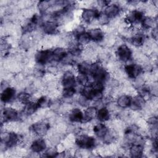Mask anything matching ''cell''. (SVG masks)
<instances>
[{
    "instance_id": "cell-6",
    "label": "cell",
    "mask_w": 158,
    "mask_h": 158,
    "mask_svg": "<svg viewBox=\"0 0 158 158\" xmlns=\"http://www.w3.org/2000/svg\"><path fill=\"white\" fill-rule=\"evenodd\" d=\"M101 12L95 7H85L81 10L80 17L82 22L86 24H90L97 20Z\"/></svg>"
},
{
    "instance_id": "cell-27",
    "label": "cell",
    "mask_w": 158,
    "mask_h": 158,
    "mask_svg": "<svg viewBox=\"0 0 158 158\" xmlns=\"http://www.w3.org/2000/svg\"><path fill=\"white\" fill-rule=\"evenodd\" d=\"M91 63L88 61H82L77 64V70L78 73H82L87 75H89Z\"/></svg>"
},
{
    "instance_id": "cell-29",
    "label": "cell",
    "mask_w": 158,
    "mask_h": 158,
    "mask_svg": "<svg viewBox=\"0 0 158 158\" xmlns=\"http://www.w3.org/2000/svg\"><path fill=\"white\" fill-rule=\"evenodd\" d=\"M77 93L76 87L69 88H63L61 92L62 98L64 99L73 101L72 99Z\"/></svg>"
},
{
    "instance_id": "cell-14",
    "label": "cell",
    "mask_w": 158,
    "mask_h": 158,
    "mask_svg": "<svg viewBox=\"0 0 158 158\" xmlns=\"http://www.w3.org/2000/svg\"><path fill=\"white\" fill-rule=\"evenodd\" d=\"M69 120L73 123H79L83 122V111L78 107H73L68 112Z\"/></svg>"
},
{
    "instance_id": "cell-16",
    "label": "cell",
    "mask_w": 158,
    "mask_h": 158,
    "mask_svg": "<svg viewBox=\"0 0 158 158\" xmlns=\"http://www.w3.org/2000/svg\"><path fill=\"white\" fill-rule=\"evenodd\" d=\"M144 151V144L139 143H133L128 147V153L131 157H141Z\"/></svg>"
},
{
    "instance_id": "cell-32",
    "label": "cell",
    "mask_w": 158,
    "mask_h": 158,
    "mask_svg": "<svg viewBox=\"0 0 158 158\" xmlns=\"http://www.w3.org/2000/svg\"><path fill=\"white\" fill-rule=\"evenodd\" d=\"M44 157H57L59 152L57 149V148H56L55 146H53L52 147H49L46 149V150L43 152Z\"/></svg>"
},
{
    "instance_id": "cell-8",
    "label": "cell",
    "mask_w": 158,
    "mask_h": 158,
    "mask_svg": "<svg viewBox=\"0 0 158 158\" xmlns=\"http://www.w3.org/2000/svg\"><path fill=\"white\" fill-rule=\"evenodd\" d=\"M143 10L138 9H133L130 10L125 15V21L127 25H136L141 24L143 19L144 17Z\"/></svg>"
},
{
    "instance_id": "cell-2",
    "label": "cell",
    "mask_w": 158,
    "mask_h": 158,
    "mask_svg": "<svg viewBox=\"0 0 158 158\" xmlns=\"http://www.w3.org/2000/svg\"><path fill=\"white\" fill-rule=\"evenodd\" d=\"M50 127L51 125L48 121L41 120L33 123L30 126V131L36 136L43 137L48 133Z\"/></svg>"
},
{
    "instance_id": "cell-33",
    "label": "cell",
    "mask_w": 158,
    "mask_h": 158,
    "mask_svg": "<svg viewBox=\"0 0 158 158\" xmlns=\"http://www.w3.org/2000/svg\"><path fill=\"white\" fill-rule=\"evenodd\" d=\"M76 80H77V84L81 86H85L90 83L89 80V76L87 75L78 73L77 75L76 76Z\"/></svg>"
},
{
    "instance_id": "cell-28",
    "label": "cell",
    "mask_w": 158,
    "mask_h": 158,
    "mask_svg": "<svg viewBox=\"0 0 158 158\" xmlns=\"http://www.w3.org/2000/svg\"><path fill=\"white\" fill-rule=\"evenodd\" d=\"M75 39L76 40L77 43L81 46L88 45L91 41V38H90L87 31H86L85 32L77 36Z\"/></svg>"
},
{
    "instance_id": "cell-7",
    "label": "cell",
    "mask_w": 158,
    "mask_h": 158,
    "mask_svg": "<svg viewBox=\"0 0 158 158\" xmlns=\"http://www.w3.org/2000/svg\"><path fill=\"white\" fill-rule=\"evenodd\" d=\"M124 73L130 79L135 80L143 72V67L138 63H128L124 65Z\"/></svg>"
},
{
    "instance_id": "cell-30",
    "label": "cell",
    "mask_w": 158,
    "mask_h": 158,
    "mask_svg": "<svg viewBox=\"0 0 158 158\" xmlns=\"http://www.w3.org/2000/svg\"><path fill=\"white\" fill-rule=\"evenodd\" d=\"M17 99L18 101H19L20 103L23 104H25L32 100V96L31 94L28 92V91H22L19 93L17 95Z\"/></svg>"
},
{
    "instance_id": "cell-34",
    "label": "cell",
    "mask_w": 158,
    "mask_h": 158,
    "mask_svg": "<svg viewBox=\"0 0 158 158\" xmlns=\"http://www.w3.org/2000/svg\"><path fill=\"white\" fill-rule=\"evenodd\" d=\"M91 101V100H89L88 98L84 96L83 95H82L80 93V94L78 96L77 99V102L79 106H80L81 107H85V108L90 106Z\"/></svg>"
},
{
    "instance_id": "cell-12",
    "label": "cell",
    "mask_w": 158,
    "mask_h": 158,
    "mask_svg": "<svg viewBox=\"0 0 158 158\" xmlns=\"http://www.w3.org/2000/svg\"><path fill=\"white\" fill-rule=\"evenodd\" d=\"M47 148L46 140L43 137H38L32 141L30 145V150L32 153H43Z\"/></svg>"
},
{
    "instance_id": "cell-31",
    "label": "cell",
    "mask_w": 158,
    "mask_h": 158,
    "mask_svg": "<svg viewBox=\"0 0 158 158\" xmlns=\"http://www.w3.org/2000/svg\"><path fill=\"white\" fill-rule=\"evenodd\" d=\"M51 100V98L48 96H41L36 101L39 109H44L46 107H49Z\"/></svg>"
},
{
    "instance_id": "cell-20",
    "label": "cell",
    "mask_w": 158,
    "mask_h": 158,
    "mask_svg": "<svg viewBox=\"0 0 158 158\" xmlns=\"http://www.w3.org/2000/svg\"><path fill=\"white\" fill-rule=\"evenodd\" d=\"M131 97L128 94H122L118 96L115 102L120 109L130 108L131 102Z\"/></svg>"
},
{
    "instance_id": "cell-3",
    "label": "cell",
    "mask_w": 158,
    "mask_h": 158,
    "mask_svg": "<svg viewBox=\"0 0 158 158\" xmlns=\"http://www.w3.org/2000/svg\"><path fill=\"white\" fill-rule=\"evenodd\" d=\"M20 119L19 110L13 107H4L1 112V123L16 122Z\"/></svg>"
},
{
    "instance_id": "cell-13",
    "label": "cell",
    "mask_w": 158,
    "mask_h": 158,
    "mask_svg": "<svg viewBox=\"0 0 158 158\" xmlns=\"http://www.w3.org/2000/svg\"><path fill=\"white\" fill-rule=\"evenodd\" d=\"M146 106V99L142 95L137 93L136 95L131 97V102L130 108L133 111H139L143 109Z\"/></svg>"
},
{
    "instance_id": "cell-9",
    "label": "cell",
    "mask_w": 158,
    "mask_h": 158,
    "mask_svg": "<svg viewBox=\"0 0 158 158\" xmlns=\"http://www.w3.org/2000/svg\"><path fill=\"white\" fill-rule=\"evenodd\" d=\"M60 85L63 88H69L76 87L77 83L76 76L72 70H65L61 77Z\"/></svg>"
},
{
    "instance_id": "cell-22",
    "label": "cell",
    "mask_w": 158,
    "mask_h": 158,
    "mask_svg": "<svg viewBox=\"0 0 158 158\" xmlns=\"http://www.w3.org/2000/svg\"><path fill=\"white\" fill-rule=\"evenodd\" d=\"M110 117L111 113L106 106L98 109L96 118L99 122H107L110 120Z\"/></svg>"
},
{
    "instance_id": "cell-35",
    "label": "cell",
    "mask_w": 158,
    "mask_h": 158,
    "mask_svg": "<svg viewBox=\"0 0 158 158\" xmlns=\"http://www.w3.org/2000/svg\"><path fill=\"white\" fill-rule=\"evenodd\" d=\"M151 35L152 36V38L154 40H157V27H154L152 28L151 31Z\"/></svg>"
},
{
    "instance_id": "cell-10",
    "label": "cell",
    "mask_w": 158,
    "mask_h": 158,
    "mask_svg": "<svg viewBox=\"0 0 158 158\" xmlns=\"http://www.w3.org/2000/svg\"><path fill=\"white\" fill-rule=\"evenodd\" d=\"M42 31L48 35H56L59 31V24L52 20H48L43 22L41 25Z\"/></svg>"
},
{
    "instance_id": "cell-4",
    "label": "cell",
    "mask_w": 158,
    "mask_h": 158,
    "mask_svg": "<svg viewBox=\"0 0 158 158\" xmlns=\"http://www.w3.org/2000/svg\"><path fill=\"white\" fill-rule=\"evenodd\" d=\"M115 54L119 61L127 63L131 59L133 52L128 45L126 44H121L118 45L115 49Z\"/></svg>"
},
{
    "instance_id": "cell-15",
    "label": "cell",
    "mask_w": 158,
    "mask_h": 158,
    "mask_svg": "<svg viewBox=\"0 0 158 158\" xmlns=\"http://www.w3.org/2000/svg\"><path fill=\"white\" fill-rule=\"evenodd\" d=\"M16 97V90L14 87L10 86L2 90L1 94V102L6 104L9 103L14 100Z\"/></svg>"
},
{
    "instance_id": "cell-21",
    "label": "cell",
    "mask_w": 158,
    "mask_h": 158,
    "mask_svg": "<svg viewBox=\"0 0 158 158\" xmlns=\"http://www.w3.org/2000/svg\"><path fill=\"white\" fill-rule=\"evenodd\" d=\"M52 59L51 62H61L64 57L67 55L68 51H67L64 48L57 47L52 50Z\"/></svg>"
},
{
    "instance_id": "cell-24",
    "label": "cell",
    "mask_w": 158,
    "mask_h": 158,
    "mask_svg": "<svg viewBox=\"0 0 158 158\" xmlns=\"http://www.w3.org/2000/svg\"><path fill=\"white\" fill-rule=\"evenodd\" d=\"M97 111L98 109L93 106H89L86 107V109L83 111V122H90L95 118H96Z\"/></svg>"
},
{
    "instance_id": "cell-5",
    "label": "cell",
    "mask_w": 158,
    "mask_h": 158,
    "mask_svg": "<svg viewBox=\"0 0 158 158\" xmlns=\"http://www.w3.org/2000/svg\"><path fill=\"white\" fill-rule=\"evenodd\" d=\"M52 54L51 49H42L37 51L35 54V60L38 65H43L52 62Z\"/></svg>"
},
{
    "instance_id": "cell-23",
    "label": "cell",
    "mask_w": 158,
    "mask_h": 158,
    "mask_svg": "<svg viewBox=\"0 0 158 158\" xmlns=\"http://www.w3.org/2000/svg\"><path fill=\"white\" fill-rule=\"evenodd\" d=\"M38 109H40L36 101H31L24 105L22 112L25 116H31L35 114Z\"/></svg>"
},
{
    "instance_id": "cell-18",
    "label": "cell",
    "mask_w": 158,
    "mask_h": 158,
    "mask_svg": "<svg viewBox=\"0 0 158 158\" xmlns=\"http://www.w3.org/2000/svg\"><path fill=\"white\" fill-rule=\"evenodd\" d=\"M94 135L99 139H102L109 130V127L104 123L99 122L94 125L92 128Z\"/></svg>"
},
{
    "instance_id": "cell-11",
    "label": "cell",
    "mask_w": 158,
    "mask_h": 158,
    "mask_svg": "<svg viewBox=\"0 0 158 158\" xmlns=\"http://www.w3.org/2000/svg\"><path fill=\"white\" fill-rule=\"evenodd\" d=\"M122 11V8L120 5L117 3H112L111 2L109 5L104 8V11L102 12L110 20L118 17Z\"/></svg>"
},
{
    "instance_id": "cell-25",
    "label": "cell",
    "mask_w": 158,
    "mask_h": 158,
    "mask_svg": "<svg viewBox=\"0 0 158 158\" xmlns=\"http://www.w3.org/2000/svg\"><path fill=\"white\" fill-rule=\"evenodd\" d=\"M156 20L151 16H144L141 22V26L145 30H152L156 27Z\"/></svg>"
},
{
    "instance_id": "cell-26",
    "label": "cell",
    "mask_w": 158,
    "mask_h": 158,
    "mask_svg": "<svg viewBox=\"0 0 158 158\" xmlns=\"http://www.w3.org/2000/svg\"><path fill=\"white\" fill-rule=\"evenodd\" d=\"M55 4V1H41L37 4V7L41 15L44 14L49 9L52 7Z\"/></svg>"
},
{
    "instance_id": "cell-1",
    "label": "cell",
    "mask_w": 158,
    "mask_h": 158,
    "mask_svg": "<svg viewBox=\"0 0 158 158\" xmlns=\"http://www.w3.org/2000/svg\"><path fill=\"white\" fill-rule=\"evenodd\" d=\"M75 144L78 148L90 151L96 148L97 143L93 136L81 133L75 136Z\"/></svg>"
},
{
    "instance_id": "cell-19",
    "label": "cell",
    "mask_w": 158,
    "mask_h": 158,
    "mask_svg": "<svg viewBox=\"0 0 158 158\" xmlns=\"http://www.w3.org/2000/svg\"><path fill=\"white\" fill-rule=\"evenodd\" d=\"M130 43L135 47L140 48L143 46L146 43V36L143 33L137 32L129 38Z\"/></svg>"
},
{
    "instance_id": "cell-17",
    "label": "cell",
    "mask_w": 158,
    "mask_h": 158,
    "mask_svg": "<svg viewBox=\"0 0 158 158\" xmlns=\"http://www.w3.org/2000/svg\"><path fill=\"white\" fill-rule=\"evenodd\" d=\"M87 31L89 34L91 41L95 43H101L102 42L105 38L103 30L99 28H93L88 30Z\"/></svg>"
}]
</instances>
